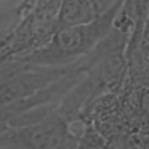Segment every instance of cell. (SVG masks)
Listing matches in <instances>:
<instances>
[{"mask_svg":"<svg viewBox=\"0 0 149 149\" xmlns=\"http://www.w3.org/2000/svg\"><path fill=\"white\" fill-rule=\"evenodd\" d=\"M121 8L122 5L114 6L87 24L56 28L44 43L16 56L15 62L48 66L73 64L79 57L90 54L108 35Z\"/></svg>","mask_w":149,"mask_h":149,"instance_id":"1","label":"cell"},{"mask_svg":"<svg viewBox=\"0 0 149 149\" xmlns=\"http://www.w3.org/2000/svg\"><path fill=\"white\" fill-rule=\"evenodd\" d=\"M79 141L68 123L58 115L42 116L20 125L9 126L0 135V148L55 149L77 147Z\"/></svg>","mask_w":149,"mask_h":149,"instance_id":"2","label":"cell"},{"mask_svg":"<svg viewBox=\"0 0 149 149\" xmlns=\"http://www.w3.org/2000/svg\"><path fill=\"white\" fill-rule=\"evenodd\" d=\"M73 65V64H70ZM21 64L0 76V107L27 100L50 87L76 68Z\"/></svg>","mask_w":149,"mask_h":149,"instance_id":"3","label":"cell"},{"mask_svg":"<svg viewBox=\"0 0 149 149\" xmlns=\"http://www.w3.org/2000/svg\"><path fill=\"white\" fill-rule=\"evenodd\" d=\"M102 14L94 0H61L55 29L59 27L83 26L93 22Z\"/></svg>","mask_w":149,"mask_h":149,"instance_id":"4","label":"cell"},{"mask_svg":"<svg viewBox=\"0 0 149 149\" xmlns=\"http://www.w3.org/2000/svg\"><path fill=\"white\" fill-rule=\"evenodd\" d=\"M94 1L97 2L100 13H105V12H107L108 9H111L114 6L123 5L125 0H94Z\"/></svg>","mask_w":149,"mask_h":149,"instance_id":"5","label":"cell"},{"mask_svg":"<svg viewBox=\"0 0 149 149\" xmlns=\"http://www.w3.org/2000/svg\"><path fill=\"white\" fill-rule=\"evenodd\" d=\"M10 126V115L6 108L0 107V135Z\"/></svg>","mask_w":149,"mask_h":149,"instance_id":"6","label":"cell"},{"mask_svg":"<svg viewBox=\"0 0 149 149\" xmlns=\"http://www.w3.org/2000/svg\"><path fill=\"white\" fill-rule=\"evenodd\" d=\"M147 20H148V21H149V13H148V17H147Z\"/></svg>","mask_w":149,"mask_h":149,"instance_id":"7","label":"cell"},{"mask_svg":"<svg viewBox=\"0 0 149 149\" xmlns=\"http://www.w3.org/2000/svg\"><path fill=\"white\" fill-rule=\"evenodd\" d=\"M0 1H3V0H0Z\"/></svg>","mask_w":149,"mask_h":149,"instance_id":"8","label":"cell"}]
</instances>
